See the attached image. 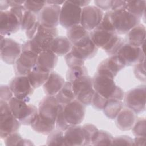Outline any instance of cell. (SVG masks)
<instances>
[{
	"mask_svg": "<svg viewBox=\"0 0 146 146\" xmlns=\"http://www.w3.org/2000/svg\"><path fill=\"white\" fill-rule=\"evenodd\" d=\"M112 145H133V139L128 136L121 135L113 137Z\"/></svg>",
	"mask_w": 146,
	"mask_h": 146,
	"instance_id": "bcb514c9",
	"label": "cell"
},
{
	"mask_svg": "<svg viewBox=\"0 0 146 146\" xmlns=\"http://www.w3.org/2000/svg\"><path fill=\"white\" fill-rule=\"evenodd\" d=\"M50 73L43 71L35 66L28 74L27 76L34 89L43 86L48 78Z\"/></svg>",
	"mask_w": 146,
	"mask_h": 146,
	"instance_id": "4316f807",
	"label": "cell"
},
{
	"mask_svg": "<svg viewBox=\"0 0 146 146\" xmlns=\"http://www.w3.org/2000/svg\"><path fill=\"white\" fill-rule=\"evenodd\" d=\"M145 85L137 86L124 94V104L125 107L135 113L139 114L145 109Z\"/></svg>",
	"mask_w": 146,
	"mask_h": 146,
	"instance_id": "ba28073f",
	"label": "cell"
},
{
	"mask_svg": "<svg viewBox=\"0 0 146 146\" xmlns=\"http://www.w3.org/2000/svg\"><path fill=\"white\" fill-rule=\"evenodd\" d=\"M1 57L7 64H14L22 52V46L15 40L1 35Z\"/></svg>",
	"mask_w": 146,
	"mask_h": 146,
	"instance_id": "30bf717a",
	"label": "cell"
},
{
	"mask_svg": "<svg viewBox=\"0 0 146 146\" xmlns=\"http://www.w3.org/2000/svg\"><path fill=\"white\" fill-rule=\"evenodd\" d=\"M65 83L64 79L56 72L50 74L48 79L43 85V91L47 96H55Z\"/></svg>",
	"mask_w": 146,
	"mask_h": 146,
	"instance_id": "cb8c5ba5",
	"label": "cell"
},
{
	"mask_svg": "<svg viewBox=\"0 0 146 146\" xmlns=\"http://www.w3.org/2000/svg\"><path fill=\"white\" fill-rule=\"evenodd\" d=\"M134 74L137 79L144 82H145V60L135 65L134 68Z\"/></svg>",
	"mask_w": 146,
	"mask_h": 146,
	"instance_id": "f6af8a7d",
	"label": "cell"
},
{
	"mask_svg": "<svg viewBox=\"0 0 146 146\" xmlns=\"http://www.w3.org/2000/svg\"><path fill=\"white\" fill-rule=\"evenodd\" d=\"M58 36L56 27L48 28L40 25L34 36L22 45V50H29L38 55L43 51L50 50L52 42Z\"/></svg>",
	"mask_w": 146,
	"mask_h": 146,
	"instance_id": "7a4b0ae2",
	"label": "cell"
},
{
	"mask_svg": "<svg viewBox=\"0 0 146 146\" xmlns=\"http://www.w3.org/2000/svg\"><path fill=\"white\" fill-rule=\"evenodd\" d=\"M113 137L108 132L99 130L95 138L92 145H112Z\"/></svg>",
	"mask_w": 146,
	"mask_h": 146,
	"instance_id": "8d00e7d4",
	"label": "cell"
},
{
	"mask_svg": "<svg viewBox=\"0 0 146 146\" xmlns=\"http://www.w3.org/2000/svg\"><path fill=\"white\" fill-rule=\"evenodd\" d=\"M9 10L18 18V19H19L21 23L23 15L26 10L23 6V5H22V6L11 7Z\"/></svg>",
	"mask_w": 146,
	"mask_h": 146,
	"instance_id": "681fc988",
	"label": "cell"
},
{
	"mask_svg": "<svg viewBox=\"0 0 146 146\" xmlns=\"http://www.w3.org/2000/svg\"><path fill=\"white\" fill-rule=\"evenodd\" d=\"M72 44L67 36H58L52 42L50 49L58 56H64L72 49Z\"/></svg>",
	"mask_w": 146,
	"mask_h": 146,
	"instance_id": "484cf974",
	"label": "cell"
},
{
	"mask_svg": "<svg viewBox=\"0 0 146 146\" xmlns=\"http://www.w3.org/2000/svg\"><path fill=\"white\" fill-rule=\"evenodd\" d=\"M55 97L60 104L64 105L75 99L71 82L68 81L65 82L63 87Z\"/></svg>",
	"mask_w": 146,
	"mask_h": 146,
	"instance_id": "f546056e",
	"label": "cell"
},
{
	"mask_svg": "<svg viewBox=\"0 0 146 146\" xmlns=\"http://www.w3.org/2000/svg\"><path fill=\"white\" fill-rule=\"evenodd\" d=\"M46 1H25L23 6L26 10L38 14L46 5Z\"/></svg>",
	"mask_w": 146,
	"mask_h": 146,
	"instance_id": "f35d334b",
	"label": "cell"
},
{
	"mask_svg": "<svg viewBox=\"0 0 146 146\" xmlns=\"http://www.w3.org/2000/svg\"><path fill=\"white\" fill-rule=\"evenodd\" d=\"M64 104H60L56 121L55 127L56 129L64 132L71 125L67 123L64 115Z\"/></svg>",
	"mask_w": 146,
	"mask_h": 146,
	"instance_id": "74e56055",
	"label": "cell"
},
{
	"mask_svg": "<svg viewBox=\"0 0 146 146\" xmlns=\"http://www.w3.org/2000/svg\"><path fill=\"white\" fill-rule=\"evenodd\" d=\"M33 144L30 140H27V139H23L21 140V141L20 142L19 145H30Z\"/></svg>",
	"mask_w": 146,
	"mask_h": 146,
	"instance_id": "6f0895ef",
	"label": "cell"
},
{
	"mask_svg": "<svg viewBox=\"0 0 146 146\" xmlns=\"http://www.w3.org/2000/svg\"><path fill=\"white\" fill-rule=\"evenodd\" d=\"M98 48L88 36L77 43L72 45L71 52L79 58L86 60L95 56Z\"/></svg>",
	"mask_w": 146,
	"mask_h": 146,
	"instance_id": "d6986e66",
	"label": "cell"
},
{
	"mask_svg": "<svg viewBox=\"0 0 146 146\" xmlns=\"http://www.w3.org/2000/svg\"><path fill=\"white\" fill-rule=\"evenodd\" d=\"M92 84L95 92L107 99H124V91L116 84L114 79L110 76L96 72L92 78Z\"/></svg>",
	"mask_w": 146,
	"mask_h": 146,
	"instance_id": "3957f363",
	"label": "cell"
},
{
	"mask_svg": "<svg viewBox=\"0 0 146 146\" xmlns=\"http://www.w3.org/2000/svg\"><path fill=\"white\" fill-rule=\"evenodd\" d=\"M85 113V105L76 99L64 105V117L70 125L81 124L84 119Z\"/></svg>",
	"mask_w": 146,
	"mask_h": 146,
	"instance_id": "e0dca14e",
	"label": "cell"
},
{
	"mask_svg": "<svg viewBox=\"0 0 146 146\" xmlns=\"http://www.w3.org/2000/svg\"><path fill=\"white\" fill-rule=\"evenodd\" d=\"M145 27L139 23L129 31L124 39L125 42L131 46L141 47L145 39Z\"/></svg>",
	"mask_w": 146,
	"mask_h": 146,
	"instance_id": "d4e9b609",
	"label": "cell"
},
{
	"mask_svg": "<svg viewBox=\"0 0 146 146\" xmlns=\"http://www.w3.org/2000/svg\"><path fill=\"white\" fill-rule=\"evenodd\" d=\"M13 97L14 96L9 86L1 85L0 87V100L9 102Z\"/></svg>",
	"mask_w": 146,
	"mask_h": 146,
	"instance_id": "7dc6e473",
	"label": "cell"
},
{
	"mask_svg": "<svg viewBox=\"0 0 146 146\" xmlns=\"http://www.w3.org/2000/svg\"><path fill=\"white\" fill-rule=\"evenodd\" d=\"M30 125L31 128L36 132L43 135H48L54 130L55 124L43 120L38 114Z\"/></svg>",
	"mask_w": 146,
	"mask_h": 146,
	"instance_id": "4dcf8cb0",
	"label": "cell"
},
{
	"mask_svg": "<svg viewBox=\"0 0 146 146\" xmlns=\"http://www.w3.org/2000/svg\"><path fill=\"white\" fill-rule=\"evenodd\" d=\"M125 66L117 54L111 55L99 64L96 72L115 78L117 73Z\"/></svg>",
	"mask_w": 146,
	"mask_h": 146,
	"instance_id": "ffe728a7",
	"label": "cell"
},
{
	"mask_svg": "<svg viewBox=\"0 0 146 146\" xmlns=\"http://www.w3.org/2000/svg\"><path fill=\"white\" fill-rule=\"evenodd\" d=\"M14 116L25 125H30L38 114V108L32 104L13 97L8 102Z\"/></svg>",
	"mask_w": 146,
	"mask_h": 146,
	"instance_id": "277c9868",
	"label": "cell"
},
{
	"mask_svg": "<svg viewBox=\"0 0 146 146\" xmlns=\"http://www.w3.org/2000/svg\"><path fill=\"white\" fill-rule=\"evenodd\" d=\"M20 27V21L10 10L0 11L1 35H10L17 32Z\"/></svg>",
	"mask_w": 146,
	"mask_h": 146,
	"instance_id": "ac0fdd59",
	"label": "cell"
},
{
	"mask_svg": "<svg viewBox=\"0 0 146 146\" xmlns=\"http://www.w3.org/2000/svg\"><path fill=\"white\" fill-rule=\"evenodd\" d=\"M71 83L76 99L85 106L90 105L95 93L92 78L87 75L75 80Z\"/></svg>",
	"mask_w": 146,
	"mask_h": 146,
	"instance_id": "52a82bcc",
	"label": "cell"
},
{
	"mask_svg": "<svg viewBox=\"0 0 146 146\" xmlns=\"http://www.w3.org/2000/svg\"><path fill=\"white\" fill-rule=\"evenodd\" d=\"M95 29L106 30L116 33L112 23L111 18V10L106 11L105 13H104L102 21L100 22L98 26Z\"/></svg>",
	"mask_w": 146,
	"mask_h": 146,
	"instance_id": "60d3db41",
	"label": "cell"
},
{
	"mask_svg": "<svg viewBox=\"0 0 146 146\" xmlns=\"http://www.w3.org/2000/svg\"><path fill=\"white\" fill-rule=\"evenodd\" d=\"M22 140V136L18 132H17L8 135L6 138L4 139V141L5 145L7 146L19 145Z\"/></svg>",
	"mask_w": 146,
	"mask_h": 146,
	"instance_id": "ee69618b",
	"label": "cell"
},
{
	"mask_svg": "<svg viewBox=\"0 0 146 146\" xmlns=\"http://www.w3.org/2000/svg\"><path fill=\"white\" fill-rule=\"evenodd\" d=\"M132 129V133L136 137H145L146 124L144 118L137 119Z\"/></svg>",
	"mask_w": 146,
	"mask_h": 146,
	"instance_id": "ab89813d",
	"label": "cell"
},
{
	"mask_svg": "<svg viewBox=\"0 0 146 146\" xmlns=\"http://www.w3.org/2000/svg\"><path fill=\"white\" fill-rule=\"evenodd\" d=\"M90 36L98 48L103 49L110 56L116 54L125 43L124 39L116 33L98 29L90 31Z\"/></svg>",
	"mask_w": 146,
	"mask_h": 146,
	"instance_id": "6da1fadb",
	"label": "cell"
},
{
	"mask_svg": "<svg viewBox=\"0 0 146 146\" xmlns=\"http://www.w3.org/2000/svg\"><path fill=\"white\" fill-rule=\"evenodd\" d=\"M46 2L47 4H50V5H59L61 4H63V3L64 2V1H46Z\"/></svg>",
	"mask_w": 146,
	"mask_h": 146,
	"instance_id": "9f6ffc18",
	"label": "cell"
},
{
	"mask_svg": "<svg viewBox=\"0 0 146 146\" xmlns=\"http://www.w3.org/2000/svg\"><path fill=\"white\" fill-rule=\"evenodd\" d=\"M9 7H13L19 6H22L24 5L25 1H19V0H10L7 1Z\"/></svg>",
	"mask_w": 146,
	"mask_h": 146,
	"instance_id": "816d5d0a",
	"label": "cell"
},
{
	"mask_svg": "<svg viewBox=\"0 0 146 146\" xmlns=\"http://www.w3.org/2000/svg\"><path fill=\"white\" fill-rule=\"evenodd\" d=\"M47 145H66L64 132L59 129L52 131L48 135L47 139Z\"/></svg>",
	"mask_w": 146,
	"mask_h": 146,
	"instance_id": "d590c367",
	"label": "cell"
},
{
	"mask_svg": "<svg viewBox=\"0 0 146 146\" xmlns=\"http://www.w3.org/2000/svg\"><path fill=\"white\" fill-rule=\"evenodd\" d=\"M38 55L29 50H22V52L14 64L16 76H27L36 65Z\"/></svg>",
	"mask_w": 146,
	"mask_h": 146,
	"instance_id": "5bb4252c",
	"label": "cell"
},
{
	"mask_svg": "<svg viewBox=\"0 0 146 146\" xmlns=\"http://www.w3.org/2000/svg\"><path fill=\"white\" fill-rule=\"evenodd\" d=\"M61 7L60 5L46 4L37 14L39 24L48 28H56L59 23Z\"/></svg>",
	"mask_w": 146,
	"mask_h": 146,
	"instance_id": "2e32d148",
	"label": "cell"
},
{
	"mask_svg": "<svg viewBox=\"0 0 146 146\" xmlns=\"http://www.w3.org/2000/svg\"><path fill=\"white\" fill-rule=\"evenodd\" d=\"M73 3L76 5V6L83 8L84 7L89 5L90 3V1H86V0H80V1H71Z\"/></svg>",
	"mask_w": 146,
	"mask_h": 146,
	"instance_id": "f5cc1de1",
	"label": "cell"
},
{
	"mask_svg": "<svg viewBox=\"0 0 146 146\" xmlns=\"http://www.w3.org/2000/svg\"><path fill=\"white\" fill-rule=\"evenodd\" d=\"M21 123L14 116L8 102L0 100V137L4 139L8 135L18 131Z\"/></svg>",
	"mask_w": 146,
	"mask_h": 146,
	"instance_id": "8992f818",
	"label": "cell"
},
{
	"mask_svg": "<svg viewBox=\"0 0 146 146\" xmlns=\"http://www.w3.org/2000/svg\"><path fill=\"white\" fill-rule=\"evenodd\" d=\"M66 145H84V136L82 126L71 125L64 132Z\"/></svg>",
	"mask_w": 146,
	"mask_h": 146,
	"instance_id": "44dd1931",
	"label": "cell"
},
{
	"mask_svg": "<svg viewBox=\"0 0 146 146\" xmlns=\"http://www.w3.org/2000/svg\"><path fill=\"white\" fill-rule=\"evenodd\" d=\"M37 22V15L26 10L21 22V28L22 30L26 31L31 29Z\"/></svg>",
	"mask_w": 146,
	"mask_h": 146,
	"instance_id": "e575fe53",
	"label": "cell"
},
{
	"mask_svg": "<svg viewBox=\"0 0 146 146\" xmlns=\"http://www.w3.org/2000/svg\"><path fill=\"white\" fill-rule=\"evenodd\" d=\"M94 3L95 6L101 9L102 11H110L111 10L112 7L113 1L104 0V1H95Z\"/></svg>",
	"mask_w": 146,
	"mask_h": 146,
	"instance_id": "c3c4849f",
	"label": "cell"
},
{
	"mask_svg": "<svg viewBox=\"0 0 146 146\" xmlns=\"http://www.w3.org/2000/svg\"><path fill=\"white\" fill-rule=\"evenodd\" d=\"M111 18L116 34H127L132 29L140 23V19L125 10H111Z\"/></svg>",
	"mask_w": 146,
	"mask_h": 146,
	"instance_id": "5b68a950",
	"label": "cell"
},
{
	"mask_svg": "<svg viewBox=\"0 0 146 146\" xmlns=\"http://www.w3.org/2000/svg\"><path fill=\"white\" fill-rule=\"evenodd\" d=\"M84 136V145H92V143L96 137L99 129L91 124H85L82 126Z\"/></svg>",
	"mask_w": 146,
	"mask_h": 146,
	"instance_id": "d6a6232c",
	"label": "cell"
},
{
	"mask_svg": "<svg viewBox=\"0 0 146 146\" xmlns=\"http://www.w3.org/2000/svg\"><path fill=\"white\" fill-rule=\"evenodd\" d=\"M145 5V1H126L125 10L140 19L144 15Z\"/></svg>",
	"mask_w": 146,
	"mask_h": 146,
	"instance_id": "1f68e13d",
	"label": "cell"
},
{
	"mask_svg": "<svg viewBox=\"0 0 146 146\" xmlns=\"http://www.w3.org/2000/svg\"><path fill=\"white\" fill-rule=\"evenodd\" d=\"M126 1H113L112 11L125 9Z\"/></svg>",
	"mask_w": 146,
	"mask_h": 146,
	"instance_id": "f907efd6",
	"label": "cell"
},
{
	"mask_svg": "<svg viewBox=\"0 0 146 146\" xmlns=\"http://www.w3.org/2000/svg\"><path fill=\"white\" fill-rule=\"evenodd\" d=\"M64 59L67 66L70 68L75 66H84V60L79 58L71 51L64 55Z\"/></svg>",
	"mask_w": 146,
	"mask_h": 146,
	"instance_id": "b9f144b4",
	"label": "cell"
},
{
	"mask_svg": "<svg viewBox=\"0 0 146 146\" xmlns=\"http://www.w3.org/2000/svg\"><path fill=\"white\" fill-rule=\"evenodd\" d=\"M59 105L55 96L47 95L39 103L38 115L43 120L55 124Z\"/></svg>",
	"mask_w": 146,
	"mask_h": 146,
	"instance_id": "9a60e30c",
	"label": "cell"
},
{
	"mask_svg": "<svg viewBox=\"0 0 146 146\" xmlns=\"http://www.w3.org/2000/svg\"><path fill=\"white\" fill-rule=\"evenodd\" d=\"M108 100V99L95 92L91 104L95 110H102L106 106Z\"/></svg>",
	"mask_w": 146,
	"mask_h": 146,
	"instance_id": "7bdbcfd3",
	"label": "cell"
},
{
	"mask_svg": "<svg viewBox=\"0 0 146 146\" xmlns=\"http://www.w3.org/2000/svg\"><path fill=\"white\" fill-rule=\"evenodd\" d=\"M145 141V137H136L133 139L134 145H144Z\"/></svg>",
	"mask_w": 146,
	"mask_h": 146,
	"instance_id": "db71d44e",
	"label": "cell"
},
{
	"mask_svg": "<svg viewBox=\"0 0 146 146\" xmlns=\"http://www.w3.org/2000/svg\"><path fill=\"white\" fill-rule=\"evenodd\" d=\"M117 127L121 131H128L132 128L136 120L137 114L130 109L123 108L115 118Z\"/></svg>",
	"mask_w": 146,
	"mask_h": 146,
	"instance_id": "7402d4cb",
	"label": "cell"
},
{
	"mask_svg": "<svg viewBox=\"0 0 146 146\" xmlns=\"http://www.w3.org/2000/svg\"><path fill=\"white\" fill-rule=\"evenodd\" d=\"M123 107L122 100L110 99L103 108V112L104 115L110 119H115Z\"/></svg>",
	"mask_w": 146,
	"mask_h": 146,
	"instance_id": "f1b7e54d",
	"label": "cell"
},
{
	"mask_svg": "<svg viewBox=\"0 0 146 146\" xmlns=\"http://www.w3.org/2000/svg\"><path fill=\"white\" fill-rule=\"evenodd\" d=\"M58 57L51 50L43 51L38 54L36 66L40 70L51 73L56 66Z\"/></svg>",
	"mask_w": 146,
	"mask_h": 146,
	"instance_id": "603a6c76",
	"label": "cell"
},
{
	"mask_svg": "<svg viewBox=\"0 0 146 146\" xmlns=\"http://www.w3.org/2000/svg\"><path fill=\"white\" fill-rule=\"evenodd\" d=\"M125 66L136 65L145 60L142 47H135L125 43L116 54Z\"/></svg>",
	"mask_w": 146,
	"mask_h": 146,
	"instance_id": "4fadbf2b",
	"label": "cell"
},
{
	"mask_svg": "<svg viewBox=\"0 0 146 146\" xmlns=\"http://www.w3.org/2000/svg\"><path fill=\"white\" fill-rule=\"evenodd\" d=\"M9 86L14 97L27 103L34 90L27 76H16L10 80Z\"/></svg>",
	"mask_w": 146,
	"mask_h": 146,
	"instance_id": "8fae6325",
	"label": "cell"
},
{
	"mask_svg": "<svg viewBox=\"0 0 146 146\" xmlns=\"http://www.w3.org/2000/svg\"><path fill=\"white\" fill-rule=\"evenodd\" d=\"M90 36V33L80 24L73 26L67 29V38L72 45Z\"/></svg>",
	"mask_w": 146,
	"mask_h": 146,
	"instance_id": "83f0119b",
	"label": "cell"
},
{
	"mask_svg": "<svg viewBox=\"0 0 146 146\" xmlns=\"http://www.w3.org/2000/svg\"><path fill=\"white\" fill-rule=\"evenodd\" d=\"M103 15V11L96 6L88 5L82 8L80 25L91 31L100 24Z\"/></svg>",
	"mask_w": 146,
	"mask_h": 146,
	"instance_id": "7c38bea8",
	"label": "cell"
},
{
	"mask_svg": "<svg viewBox=\"0 0 146 146\" xmlns=\"http://www.w3.org/2000/svg\"><path fill=\"white\" fill-rule=\"evenodd\" d=\"M82 8L76 6L71 1H66L60 9L59 23L65 29H68L80 23Z\"/></svg>",
	"mask_w": 146,
	"mask_h": 146,
	"instance_id": "9c48e42d",
	"label": "cell"
},
{
	"mask_svg": "<svg viewBox=\"0 0 146 146\" xmlns=\"http://www.w3.org/2000/svg\"><path fill=\"white\" fill-rule=\"evenodd\" d=\"M9 5L7 1L1 0L0 1V9L1 11H6V10L9 8Z\"/></svg>",
	"mask_w": 146,
	"mask_h": 146,
	"instance_id": "11a10c76",
	"label": "cell"
},
{
	"mask_svg": "<svg viewBox=\"0 0 146 146\" xmlns=\"http://www.w3.org/2000/svg\"><path fill=\"white\" fill-rule=\"evenodd\" d=\"M87 73V70L84 66L72 67L67 71L66 78L67 81L72 82L83 76L88 75Z\"/></svg>",
	"mask_w": 146,
	"mask_h": 146,
	"instance_id": "836d02e7",
	"label": "cell"
}]
</instances>
